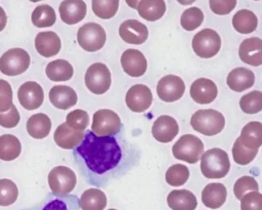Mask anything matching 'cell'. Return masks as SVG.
<instances>
[{
    "label": "cell",
    "mask_w": 262,
    "mask_h": 210,
    "mask_svg": "<svg viewBox=\"0 0 262 210\" xmlns=\"http://www.w3.org/2000/svg\"><path fill=\"white\" fill-rule=\"evenodd\" d=\"M255 74L246 68H235L229 72L226 78L228 87L235 92H243L254 85Z\"/></svg>",
    "instance_id": "obj_23"
},
{
    "label": "cell",
    "mask_w": 262,
    "mask_h": 210,
    "mask_svg": "<svg viewBox=\"0 0 262 210\" xmlns=\"http://www.w3.org/2000/svg\"><path fill=\"white\" fill-rule=\"evenodd\" d=\"M30 62V55L25 49L11 48L0 57V72L6 76H17L27 71Z\"/></svg>",
    "instance_id": "obj_5"
},
{
    "label": "cell",
    "mask_w": 262,
    "mask_h": 210,
    "mask_svg": "<svg viewBox=\"0 0 262 210\" xmlns=\"http://www.w3.org/2000/svg\"><path fill=\"white\" fill-rule=\"evenodd\" d=\"M106 34L104 29L96 23H87L79 28L77 41L79 45L88 52L101 49L105 43Z\"/></svg>",
    "instance_id": "obj_7"
},
{
    "label": "cell",
    "mask_w": 262,
    "mask_h": 210,
    "mask_svg": "<svg viewBox=\"0 0 262 210\" xmlns=\"http://www.w3.org/2000/svg\"><path fill=\"white\" fill-rule=\"evenodd\" d=\"M85 84L88 90L94 94L105 93L112 84L108 68L102 62L92 64L86 71Z\"/></svg>",
    "instance_id": "obj_9"
},
{
    "label": "cell",
    "mask_w": 262,
    "mask_h": 210,
    "mask_svg": "<svg viewBox=\"0 0 262 210\" xmlns=\"http://www.w3.org/2000/svg\"><path fill=\"white\" fill-rule=\"evenodd\" d=\"M49 100L55 108L59 110H67L77 103L78 96L72 87L55 85L49 91Z\"/></svg>",
    "instance_id": "obj_22"
},
{
    "label": "cell",
    "mask_w": 262,
    "mask_h": 210,
    "mask_svg": "<svg viewBox=\"0 0 262 210\" xmlns=\"http://www.w3.org/2000/svg\"><path fill=\"white\" fill-rule=\"evenodd\" d=\"M136 9L142 18L155 22L164 15L166 3L164 0H140Z\"/></svg>",
    "instance_id": "obj_28"
},
{
    "label": "cell",
    "mask_w": 262,
    "mask_h": 210,
    "mask_svg": "<svg viewBox=\"0 0 262 210\" xmlns=\"http://www.w3.org/2000/svg\"><path fill=\"white\" fill-rule=\"evenodd\" d=\"M75 172L67 166H56L48 174V184L53 195L67 196L76 186Z\"/></svg>",
    "instance_id": "obj_8"
},
{
    "label": "cell",
    "mask_w": 262,
    "mask_h": 210,
    "mask_svg": "<svg viewBox=\"0 0 262 210\" xmlns=\"http://www.w3.org/2000/svg\"><path fill=\"white\" fill-rule=\"evenodd\" d=\"M241 210H262V194L250 192L241 200Z\"/></svg>",
    "instance_id": "obj_42"
},
{
    "label": "cell",
    "mask_w": 262,
    "mask_h": 210,
    "mask_svg": "<svg viewBox=\"0 0 262 210\" xmlns=\"http://www.w3.org/2000/svg\"><path fill=\"white\" fill-rule=\"evenodd\" d=\"M189 177V170L183 164H174L166 171V181L172 186L184 184Z\"/></svg>",
    "instance_id": "obj_37"
},
{
    "label": "cell",
    "mask_w": 262,
    "mask_h": 210,
    "mask_svg": "<svg viewBox=\"0 0 262 210\" xmlns=\"http://www.w3.org/2000/svg\"><path fill=\"white\" fill-rule=\"evenodd\" d=\"M107 210H117V209H107Z\"/></svg>",
    "instance_id": "obj_51"
},
{
    "label": "cell",
    "mask_w": 262,
    "mask_h": 210,
    "mask_svg": "<svg viewBox=\"0 0 262 210\" xmlns=\"http://www.w3.org/2000/svg\"><path fill=\"white\" fill-rule=\"evenodd\" d=\"M211 10L218 15L230 13L236 5V0H209Z\"/></svg>",
    "instance_id": "obj_44"
},
{
    "label": "cell",
    "mask_w": 262,
    "mask_h": 210,
    "mask_svg": "<svg viewBox=\"0 0 262 210\" xmlns=\"http://www.w3.org/2000/svg\"><path fill=\"white\" fill-rule=\"evenodd\" d=\"M237 139L245 148L258 150L262 145V123L258 121L249 122L242 129Z\"/></svg>",
    "instance_id": "obj_26"
},
{
    "label": "cell",
    "mask_w": 262,
    "mask_h": 210,
    "mask_svg": "<svg viewBox=\"0 0 262 210\" xmlns=\"http://www.w3.org/2000/svg\"><path fill=\"white\" fill-rule=\"evenodd\" d=\"M119 8V0H92V10L96 16L108 19L115 16Z\"/></svg>",
    "instance_id": "obj_35"
},
{
    "label": "cell",
    "mask_w": 262,
    "mask_h": 210,
    "mask_svg": "<svg viewBox=\"0 0 262 210\" xmlns=\"http://www.w3.org/2000/svg\"><path fill=\"white\" fill-rule=\"evenodd\" d=\"M32 23L37 28H47L54 25L56 15L54 9L48 4L38 5L32 12Z\"/></svg>",
    "instance_id": "obj_33"
},
{
    "label": "cell",
    "mask_w": 262,
    "mask_h": 210,
    "mask_svg": "<svg viewBox=\"0 0 262 210\" xmlns=\"http://www.w3.org/2000/svg\"><path fill=\"white\" fill-rule=\"evenodd\" d=\"M257 154H258V150H251V149L245 148L237 138L233 143L232 157L234 162L238 165L244 166V165L250 164L254 160Z\"/></svg>",
    "instance_id": "obj_39"
},
{
    "label": "cell",
    "mask_w": 262,
    "mask_h": 210,
    "mask_svg": "<svg viewBox=\"0 0 262 210\" xmlns=\"http://www.w3.org/2000/svg\"><path fill=\"white\" fill-rule=\"evenodd\" d=\"M185 91L183 80L176 75L164 76L157 84V94L161 100L173 102L180 99Z\"/></svg>",
    "instance_id": "obj_11"
},
{
    "label": "cell",
    "mask_w": 262,
    "mask_h": 210,
    "mask_svg": "<svg viewBox=\"0 0 262 210\" xmlns=\"http://www.w3.org/2000/svg\"><path fill=\"white\" fill-rule=\"evenodd\" d=\"M232 26L241 34H250L257 29L258 18L253 11L242 9L233 15Z\"/></svg>",
    "instance_id": "obj_31"
},
{
    "label": "cell",
    "mask_w": 262,
    "mask_h": 210,
    "mask_svg": "<svg viewBox=\"0 0 262 210\" xmlns=\"http://www.w3.org/2000/svg\"><path fill=\"white\" fill-rule=\"evenodd\" d=\"M226 197V187L219 182L209 183L202 191V202L206 207L211 209L220 208L225 203Z\"/></svg>",
    "instance_id": "obj_24"
},
{
    "label": "cell",
    "mask_w": 262,
    "mask_h": 210,
    "mask_svg": "<svg viewBox=\"0 0 262 210\" xmlns=\"http://www.w3.org/2000/svg\"><path fill=\"white\" fill-rule=\"evenodd\" d=\"M239 107L246 114H257L262 111V92L253 90L239 99Z\"/></svg>",
    "instance_id": "obj_34"
},
{
    "label": "cell",
    "mask_w": 262,
    "mask_h": 210,
    "mask_svg": "<svg viewBox=\"0 0 262 210\" xmlns=\"http://www.w3.org/2000/svg\"><path fill=\"white\" fill-rule=\"evenodd\" d=\"M74 154L94 174L102 175L114 170L122 160V149L114 136H97L91 130L84 134Z\"/></svg>",
    "instance_id": "obj_1"
},
{
    "label": "cell",
    "mask_w": 262,
    "mask_h": 210,
    "mask_svg": "<svg viewBox=\"0 0 262 210\" xmlns=\"http://www.w3.org/2000/svg\"><path fill=\"white\" fill-rule=\"evenodd\" d=\"M121 66L128 76L140 77L146 72L147 61L141 51L129 48L121 55Z\"/></svg>",
    "instance_id": "obj_14"
},
{
    "label": "cell",
    "mask_w": 262,
    "mask_h": 210,
    "mask_svg": "<svg viewBox=\"0 0 262 210\" xmlns=\"http://www.w3.org/2000/svg\"><path fill=\"white\" fill-rule=\"evenodd\" d=\"M204 20V13L199 7H190L184 10L180 17L181 27L186 31L198 29Z\"/></svg>",
    "instance_id": "obj_36"
},
{
    "label": "cell",
    "mask_w": 262,
    "mask_h": 210,
    "mask_svg": "<svg viewBox=\"0 0 262 210\" xmlns=\"http://www.w3.org/2000/svg\"><path fill=\"white\" fill-rule=\"evenodd\" d=\"M125 101L132 112L142 113L150 107L152 93L146 85L135 84L127 91Z\"/></svg>",
    "instance_id": "obj_12"
},
{
    "label": "cell",
    "mask_w": 262,
    "mask_h": 210,
    "mask_svg": "<svg viewBox=\"0 0 262 210\" xmlns=\"http://www.w3.org/2000/svg\"><path fill=\"white\" fill-rule=\"evenodd\" d=\"M230 169V162L225 151L213 148L205 152L201 157L202 174L210 179L223 178Z\"/></svg>",
    "instance_id": "obj_2"
},
{
    "label": "cell",
    "mask_w": 262,
    "mask_h": 210,
    "mask_svg": "<svg viewBox=\"0 0 262 210\" xmlns=\"http://www.w3.org/2000/svg\"><path fill=\"white\" fill-rule=\"evenodd\" d=\"M167 203L172 210H194L198 205L195 196L187 190L171 191Z\"/></svg>",
    "instance_id": "obj_25"
},
{
    "label": "cell",
    "mask_w": 262,
    "mask_h": 210,
    "mask_svg": "<svg viewBox=\"0 0 262 210\" xmlns=\"http://www.w3.org/2000/svg\"><path fill=\"white\" fill-rule=\"evenodd\" d=\"M238 56L247 65L258 67L262 65V39L252 37L245 39L238 48Z\"/></svg>",
    "instance_id": "obj_18"
},
{
    "label": "cell",
    "mask_w": 262,
    "mask_h": 210,
    "mask_svg": "<svg viewBox=\"0 0 262 210\" xmlns=\"http://www.w3.org/2000/svg\"><path fill=\"white\" fill-rule=\"evenodd\" d=\"M30 1H32V2H39V1H41V0H30Z\"/></svg>",
    "instance_id": "obj_50"
},
{
    "label": "cell",
    "mask_w": 262,
    "mask_h": 210,
    "mask_svg": "<svg viewBox=\"0 0 262 210\" xmlns=\"http://www.w3.org/2000/svg\"><path fill=\"white\" fill-rule=\"evenodd\" d=\"M6 23H7V15L4 9L0 6V32L5 28Z\"/></svg>",
    "instance_id": "obj_47"
},
{
    "label": "cell",
    "mask_w": 262,
    "mask_h": 210,
    "mask_svg": "<svg viewBox=\"0 0 262 210\" xmlns=\"http://www.w3.org/2000/svg\"><path fill=\"white\" fill-rule=\"evenodd\" d=\"M192 100L201 104L212 102L218 93L217 85L210 79L199 78L192 82L189 90Z\"/></svg>",
    "instance_id": "obj_17"
},
{
    "label": "cell",
    "mask_w": 262,
    "mask_h": 210,
    "mask_svg": "<svg viewBox=\"0 0 262 210\" xmlns=\"http://www.w3.org/2000/svg\"><path fill=\"white\" fill-rule=\"evenodd\" d=\"M84 131L75 130L71 128L66 122L58 125L54 131V141L55 143L66 150H73L77 148L84 138Z\"/></svg>",
    "instance_id": "obj_19"
},
{
    "label": "cell",
    "mask_w": 262,
    "mask_h": 210,
    "mask_svg": "<svg viewBox=\"0 0 262 210\" xmlns=\"http://www.w3.org/2000/svg\"><path fill=\"white\" fill-rule=\"evenodd\" d=\"M191 46L198 56L202 58H210L219 52L221 38L216 31L212 29H204L193 36Z\"/></svg>",
    "instance_id": "obj_6"
},
{
    "label": "cell",
    "mask_w": 262,
    "mask_h": 210,
    "mask_svg": "<svg viewBox=\"0 0 262 210\" xmlns=\"http://www.w3.org/2000/svg\"><path fill=\"white\" fill-rule=\"evenodd\" d=\"M21 152V144L18 138L12 134H3L0 136V160H15Z\"/></svg>",
    "instance_id": "obj_32"
},
{
    "label": "cell",
    "mask_w": 262,
    "mask_h": 210,
    "mask_svg": "<svg viewBox=\"0 0 262 210\" xmlns=\"http://www.w3.org/2000/svg\"><path fill=\"white\" fill-rule=\"evenodd\" d=\"M106 203L105 194L98 188H88L80 198V208L82 210H103Z\"/></svg>",
    "instance_id": "obj_30"
},
{
    "label": "cell",
    "mask_w": 262,
    "mask_h": 210,
    "mask_svg": "<svg viewBox=\"0 0 262 210\" xmlns=\"http://www.w3.org/2000/svg\"><path fill=\"white\" fill-rule=\"evenodd\" d=\"M18 196L16 184L7 178L0 179V206H9L13 204Z\"/></svg>",
    "instance_id": "obj_38"
},
{
    "label": "cell",
    "mask_w": 262,
    "mask_h": 210,
    "mask_svg": "<svg viewBox=\"0 0 262 210\" xmlns=\"http://www.w3.org/2000/svg\"><path fill=\"white\" fill-rule=\"evenodd\" d=\"M35 47L38 53L44 57L54 56L60 50V38L52 31L41 32L35 38Z\"/></svg>",
    "instance_id": "obj_21"
},
{
    "label": "cell",
    "mask_w": 262,
    "mask_h": 210,
    "mask_svg": "<svg viewBox=\"0 0 262 210\" xmlns=\"http://www.w3.org/2000/svg\"><path fill=\"white\" fill-rule=\"evenodd\" d=\"M258 191H259L258 182L252 176H247V175L242 176L235 181L233 185L234 196L238 200H242V198L250 192H258Z\"/></svg>",
    "instance_id": "obj_40"
},
{
    "label": "cell",
    "mask_w": 262,
    "mask_h": 210,
    "mask_svg": "<svg viewBox=\"0 0 262 210\" xmlns=\"http://www.w3.org/2000/svg\"><path fill=\"white\" fill-rule=\"evenodd\" d=\"M58 10L63 23L75 25L85 17L87 6L83 0H63L59 5Z\"/></svg>",
    "instance_id": "obj_20"
},
{
    "label": "cell",
    "mask_w": 262,
    "mask_h": 210,
    "mask_svg": "<svg viewBox=\"0 0 262 210\" xmlns=\"http://www.w3.org/2000/svg\"><path fill=\"white\" fill-rule=\"evenodd\" d=\"M17 98L23 108L28 111H33L43 103L44 92L40 84L35 81H28L18 88Z\"/></svg>",
    "instance_id": "obj_13"
},
{
    "label": "cell",
    "mask_w": 262,
    "mask_h": 210,
    "mask_svg": "<svg viewBox=\"0 0 262 210\" xmlns=\"http://www.w3.org/2000/svg\"><path fill=\"white\" fill-rule=\"evenodd\" d=\"M179 126L176 120L168 115L160 116L152 124L151 134L154 138L160 142L167 143L174 139L178 134Z\"/></svg>",
    "instance_id": "obj_16"
},
{
    "label": "cell",
    "mask_w": 262,
    "mask_h": 210,
    "mask_svg": "<svg viewBox=\"0 0 262 210\" xmlns=\"http://www.w3.org/2000/svg\"><path fill=\"white\" fill-rule=\"evenodd\" d=\"M256 1H257V0H256Z\"/></svg>",
    "instance_id": "obj_52"
},
{
    "label": "cell",
    "mask_w": 262,
    "mask_h": 210,
    "mask_svg": "<svg viewBox=\"0 0 262 210\" xmlns=\"http://www.w3.org/2000/svg\"><path fill=\"white\" fill-rule=\"evenodd\" d=\"M12 104L11 86L7 81L0 79V113L7 112Z\"/></svg>",
    "instance_id": "obj_43"
},
{
    "label": "cell",
    "mask_w": 262,
    "mask_h": 210,
    "mask_svg": "<svg viewBox=\"0 0 262 210\" xmlns=\"http://www.w3.org/2000/svg\"><path fill=\"white\" fill-rule=\"evenodd\" d=\"M190 125L193 130L202 134L213 136L223 130L225 126V118L216 110H199L192 114Z\"/></svg>",
    "instance_id": "obj_3"
},
{
    "label": "cell",
    "mask_w": 262,
    "mask_h": 210,
    "mask_svg": "<svg viewBox=\"0 0 262 210\" xmlns=\"http://www.w3.org/2000/svg\"><path fill=\"white\" fill-rule=\"evenodd\" d=\"M19 120L20 116L14 104H12L7 112L0 113V125L4 128L15 127L19 123Z\"/></svg>",
    "instance_id": "obj_45"
},
{
    "label": "cell",
    "mask_w": 262,
    "mask_h": 210,
    "mask_svg": "<svg viewBox=\"0 0 262 210\" xmlns=\"http://www.w3.org/2000/svg\"><path fill=\"white\" fill-rule=\"evenodd\" d=\"M55 196V195H54ZM71 196H55L52 197L48 202L43 206L41 210H69V204L68 200L70 199Z\"/></svg>",
    "instance_id": "obj_46"
},
{
    "label": "cell",
    "mask_w": 262,
    "mask_h": 210,
    "mask_svg": "<svg viewBox=\"0 0 262 210\" xmlns=\"http://www.w3.org/2000/svg\"><path fill=\"white\" fill-rule=\"evenodd\" d=\"M204 152L203 141L195 135L184 134L172 146L173 156L189 164L196 163Z\"/></svg>",
    "instance_id": "obj_4"
},
{
    "label": "cell",
    "mask_w": 262,
    "mask_h": 210,
    "mask_svg": "<svg viewBox=\"0 0 262 210\" xmlns=\"http://www.w3.org/2000/svg\"><path fill=\"white\" fill-rule=\"evenodd\" d=\"M119 35L123 41L129 44H142L148 37L145 25L137 19H127L120 25Z\"/></svg>",
    "instance_id": "obj_15"
},
{
    "label": "cell",
    "mask_w": 262,
    "mask_h": 210,
    "mask_svg": "<svg viewBox=\"0 0 262 210\" xmlns=\"http://www.w3.org/2000/svg\"><path fill=\"white\" fill-rule=\"evenodd\" d=\"M125 1H126L127 5H129V6H130L131 8H133V9H136L138 3L140 2V0H125Z\"/></svg>",
    "instance_id": "obj_48"
},
{
    "label": "cell",
    "mask_w": 262,
    "mask_h": 210,
    "mask_svg": "<svg viewBox=\"0 0 262 210\" xmlns=\"http://www.w3.org/2000/svg\"><path fill=\"white\" fill-rule=\"evenodd\" d=\"M66 123L75 130L84 131L89 125V116L86 111L74 110L68 114Z\"/></svg>",
    "instance_id": "obj_41"
},
{
    "label": "cell",
    "mask_w": 262,
    "mask_h": 210,
    "mask_svg": "<svg viewBox=\"0 0 262 210\" xmlns=\"http://www.w3.org/2000/svg\"><path fill=\"white\" fill-rule=\"evenodd\" d=\"M51 130L50 118L43 113L31 116L27 121V131L33 138H45Z\"/></svg>",
    "instance_id": "obj_27"
},
{
    "label": "cell",
    "mask_w": 262,
    "mask_h": 210,
    "mask_svg": "<svg viewBox=\"0 0 262 210\" xmlns=\"http://www.w3.org/2000/svg\"><path fill=\"white\" fill-rule=\"evenodd\" d=\"M45 73L51 81L60 82L70 80L74 75V69L68 60L55 59L46 66Z\"/></svg>",
    "instance_id": "obj_29"
},
{
    "label": "cell",
    "mask_w": 262,
    "mask_h": 210,
    "mask_svg": "<svg viewBox=\"0 0 262 210\" xmlns=\"http://www.w3.org/2000/svg\"><path fill=\"white\" fill-rule=\"evenodd\" d=\"M180 4H182V5H189V4H191V3H193L195 0H177Z\"/></svg>",
    "instance_id": "obj_49"
},
{
    "label": "cell",
    "mask_w": 262,
    "mask_h": 210,
    "mask_svg": "<svg viewBox=\"0 0 262 210\" xmlns=\"http://www.w3.org/2000/svg\"><path fill=\"white\" fill-rule=\"evenodd\" d=\"M121 119L112 110L101 109L93 114L91 131L97 136H113L121 129Z\"/></svg>",
    "instance_id": "obj_10"
}]
</instances>
